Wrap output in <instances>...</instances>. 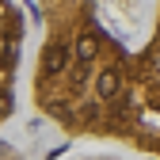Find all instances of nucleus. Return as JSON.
<instances>
[{"instance_id": "f257e3e1", "label": "nucleus", "mask_w": 160, "mask_h": 160, "mask_svg": "<svg viewBox=\"0 0 160 160\" xmlns=\"http://www.w3.org/2000/svg\"><path fill=\"white\" fill-rule=\"evenodd\" d=\"M118 88H122V76H118L114 69H103V72H95V95L99 99H114Z\"/></svg>"}, {"instance_id": "f03ea898", "label": "nucleus", "mask_w": 160, "mask_h": 160, "mask_svg": "<svg viewBox=\"0 0 160 160\" xmlns=\"http://www.w3.org/2000/svg\"><path fill=\"white\" fill-rule=\"evenodd\" d=\"M95 57H99V38L88 31V34L76 38V61H80V65H92Z\"/></svg>"}, {"instance_id": "7ed1b4c3", "label": "nucleus", "mask_w": 160, "mask_h": 160, "mask_svg": "<svg viewBox=\"0 0 160 160\" xmlns=\"http://www.w3.org/2000/svg\"><path fill=\"white\" fill-rule=\"evenodd\" d=\"M65 61H69L65 46H50V50H46V57H42V72H46V76H57V72L65 69Z\"/></svg>"}]
</instances>
